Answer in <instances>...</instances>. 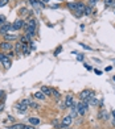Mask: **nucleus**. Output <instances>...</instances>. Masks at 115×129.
I'll list each match as a JSON object with an SVG mask.
<instances>
[{
	"label": "nucleus",
	"mask_w": 115,
	"mask_h": 129,
	"mask_svg": "<svg viewBox=\"0 0 115 129\" xmlns=\"http://www.w3.org/2000/svg\"><path fill=\"white\" fill-rule=\"evenodd\" d=\"M0 63L4 66V69H9L11 64H12V61H11V58H9V55L0 53Z\"/></svg>",
	"instance_id": "nucleus-1"
},
{
	"label": "nucleus",
	"mask_w": 115,
	"mask_h": 129,
	"mask_svg": "<svg viewBox=\"0 0 115 129\" xmlns=\"http://www.w3.org/2000/svg\"><path fill=\"white\" fill-rule=\"evenodd\" d=\"M87 103L86 101H80L77 104V112H78V115H81V116H83V115H86V112H87Z\"/></svg>",
	"instance_id": "nucleus-2"
},
{
	"label": "nucleus",
	"mask_w": 115,
	"mask_h": 129,
	"mask_svg": "<svg viewBox=\"0 0 115 129\" xmlns=\"http://www.w3.org/2000/svg\"><path fill=\"white\" fill-rule=\"evenodd\" d=\"M94 96V92H93V90H83L81 93H80V99L82 101H86L87 99H90V98H93Z\"/></svg>",
	"instance_id": "nucleus-3"
},
{
	"label": "nucleus",
	"mask_w": 115,
	"mask_h": 129,
	"mask_svg": "<svg viewBox=\"0 0 115 129\" xmlns=\"http://www.w3.org/2000/svg\"><path fill=\"white\" fill-rule=\"evenodd\" d=\"M85 9H86V5L83 4V3H81V1H77V8H75V16L77 17H80V16L83 15V12H85Z\"/></svg>",
	"instance_id": "nucleus-4"
},
{
	"label": "nucleus",
	"mask_w": 115,
	"mask_h": 129,
	"mask_svg": "<svg viewBox=\"0 0 115 129\" xmlns=\"http://www.w3.org/2000/svg\"><path fill=\"white\" fill-rule=\"evenodd\" d=\"M0 49H1L3 51H11L12 49H13V44L8 42V41H3V42L0 44Z\"/></svg>",
	"instance_id": "nucleus-5"
},
{
	"label": "nucleus",
	"mask_w": 115,
	"mask_h": 129,
	"mask_svg": "<svg viewBox=\"0 0 115 129\" xmlns=\"http://www.w3.org/2000/svg\"><path fill=\"white\" fill-rule=\"evenodd\" d=\"M9 30H13V29H12V25L9 24V22H5L4 25L0 27V34H3V36L7 34V33H9Z\"/></svg>",
	"instance_id": "nucleus-6"
},
{
	"label": "nucleus",
	"mask_w": 115,
	"mask_h": 129,
	"mask_svg": "<svg viewBox=\"0 0 115 129\" xmlns=\"http://www.w3.org/2000/svg\"><path fill=\"white\" fill-rule=\"evenodd\" d=\"M71 121H73V117H71L70 115H69V116H65V117L62 119V122H61L60 128H66V127H69V125L71 124Z\"/></svg>",
	"instance_id": "nucleus-7"
},
{
	"label": "nucleus",
	"mask_w": 115,
	"mask_h": 129,
	"mask_svg": "<svg viewBox=\"0 0 115 129\" xmlns=\"http://www.w3.org/2000/svg\"><path fill=\"white\" fill-rule=\"evenodd\" d=\"M24 21L21 20V18H17V20H16L13 24H12V29H13V30H19V29H21V28H24Z\"/></svg>",
	"instance_id": "nucleus-8"
},
{
	"label": "nucleus",
	"mask_w": 115,
	"mask_h": 129,
	"mask_svg": "<svg viewBox=\"0 0 115 129\" xmlns=\"http://www.w3.org/2000/svg\"><path fill=\"white\" fill-rule=\"evenodd\" d=\"M21 53H23V54H25V55H29V54H31V49H29V44H23Z\"/></svg>",
	"instance_id": "nucleus-9"
},
{
	"label": "nucleus",
	"mask_w": 115,
	"mask_h": 129,
	"mask_svg": "<svg viewBox=\"0 0 115 129\" xmlns=\"http://www.w3.org/2000/svg\"><path fill=\"white\" fill-rule=\"evenodd\" d=\"M16 109H17L19 112H21V113H24V112H27L28 105H25V104H23V103H20V104L16 105Z\"/></svg>",
	"instance_id": "nucleus-10"
},
{
	"label": "nucleus",
	"mask_w": 115,
	"mask_h": 129,
	"mask_svg": "<svg viewBox=\"0 0 115 129\" xmlns=\"http://www.w3.org/2000/svg\"><path fill=\"white\" fill-rule=\"evenodd\" d=\"M33 96H34L36 99H37V100H44V99H45V96H46V95H45V93L42 92V91H38V92H36Z\"/></svg>",
	"instance_id": "nucleus-11"
},
{
	"label": "nucleus",
	"mask_w": 115,
	"mask_h": 129,
	"mask_svg": "<svg viewBox=\"0 0 115 129\" xmlns=\"http://www.w3.org/2000/svg\"><path fill=\"white\" fill-rule=\"evenodd\" d=\"M28 121H29V124H31V125H38V124H40V119H38V117H29Z\"/></svg>",
	"instance_id": "nucleus-12"
},
{
	"label": "nucleus",
	"mask_w": 115,
	"mask_h": 129,
	"mask_svg": "<svg viewBox=\"0 0 115 129\" xmlns=\"http://www.w3.org/2000/svg\"><path fill=\"white\" fill-rule=\"evenodd\" d=\"M41 91L45 93L46 96H49V95H52V88H49L48 86H42L41 87Z\"/></svg>",
	"instance_id": "nucleus-13"
},
{
	"label": "nucleus",
	"mask_w": 115,
	"mask_h": 129,
	"mask_svg": "<svg viewBox=\"0 0 115 129\" xmlns=\"http://www.w3.org/2000/svg\"><path fill=\"white\" fill-rule=\"evenodd\" d=\"M4 40L5 41H8V42H9V41H13V40H17V37H16V36H13V34H4Z\"/></svg>",
	"instance_id": "nucleus-14"
},
{
	"label": "nucleus",
	"mask_w": 115,
	"mask_h": 129,
	"mask_svg": "<svg viewBox=\"0 0 115 129\" xmlns=\"http://www.w3.org/2000/svg\"><path fill=\"white\" fill-rule=\"evenodd\" d=\"M68 8L70 9L71 12H74V11H75V8H77V1H74V3L69 1V3H68Z\"/></svg>",
	"instance_id": "nucleus-15"
},
{
	"label": "nucleus",
	"mask_w": 115,
	"mask_h": 129,
	"mask_svg": "<svg viewBox=\"0 0 115 129\" xmlns=\"http://www.w3.org/2000/svg\"><path fill=\"white\" fill-rule=\"evenodd\" d=\"M98 119H101V120H103V119L106 120V119H107V113L103 111V109H101V111H99V113H98Z\"/></svg>",
	"instance_id": "nucleus-16"
},
{
	"label": "nucleus",
	"mask_w": 115,
	"mask_h": 129,
	"mask_svg": "<svg viewBox=\"0 0 115 129\" xmlns=\"http://www.w3.org/2000/svg\"><path fill=\"white\" fill-rule=\"evenodd\" d=\"M21 49H23V44H21V42L16 44V46H15V51H16V54H20V53H21Z\"/></svg>",
	"instance_id": "nucleus-17"
},
{
	"label": "nucleus",
	"mask_w": 115,
	"mask_h": 129,
	"mask_svg": "<svg viewBox=\"0 0 115 129\" xmlns=\"http://www.w3.org/2000/svg\"><path fill=\"white\" fill-rule=\"evenodd\" d=\"M52 95L54 96V99H57V100H60V98H61V93L57 91V90H52Z\"/></svg>",
	"instance_id": "nucleus-18"
},
{
	"label": "nucleus",
	"mask_w": 115,
	"mask_h": 129,
	"mask_svg": "<svg viewBox=\"0 0 115 129\" xmlns=\"http://www.w3.org/2000/svg\"><path fill=\"white\" fill-rule=\"evenodd\" d=\"M83 13L86 15V16L91 15V13H93V7H90V5H89V7H86V9H85V12H83Z\"/></svg>",
	"instance_id": "nucleus-19"
},
{
	"label": "nucleus",
	"mask_w": 115,
	"mask_h": 129,
	"mask_svg": "<svg viewBox=\"0 0 115 129\" xmlns=\"http://www.w3.org/2000/svg\"><path fill=\"white\" fill-rule=\"evenodd\" d=\"M11 129H24V124H13L12 127H9Z\"/></svg>",
	"instance_id": "nucleus-20"
},
{
	"label": "nucleus",
	"mask_w": 115,
	"mask_h": 129,
	"mask_svg": "<svg viewBox=\"0 0 115 129\" xmlns=\"http://www.w3.org/2000/svg\"><path fill=\"white\" fill-rule=\"evenodd\" d=\"M20 42L21 44H29V38L27 36H21L20 37Z\"/></svg>",
	"instance_id": "nucleus-21"
},
{
	"label": "nucleus",
	"mask_w": 115,
	"mask_h": 129,
	"mask_svg": "<svg viewBox=\"0 0 115 129\" xmlns=\"http://www.w3.org/2000/svg\"><path fill=\"white\" fill-rule=\"evenodd\" d=\"M5 22H7V17H5V16H3V15H0V27H1V25H4Z\"/></svg>",
	"instance_id": "nucleus-22"
},
{
	"label": "nucleus",
	"mask_w": 115,
	"mask_h": 129,
	"mask_svg": "<svg viewBox=\"0 0 115 129\" xmlns=\"http://www.w3.org/2000/svg\"><path fill=\"white\" fill-rule=\"evenodd\" d=\"M23 104H25V105H28V107H31V104H32V100L31 99H24V100H21Z\"/></svg>",
	"instance_id": "nucleus-23"
},
{
	"label": "nucleus",
	"mask_w": 115,
	"mask_h": 129,
	"mask_svg": "<svg viewBox=\"0 0 115 129\" xmlns=\"http://www.w3.org/2000/svg\"><path fill=\"white\" fill-rule=\"evenodd\" d=\"M61 51H62V46H58V47H57V49H56V50H54L53 55H54V57H57V55H58V54H60V53H61Z\"/></svg>",
	"instance_id": "nucleus-24"
},
{
	"label": "nucleus",
	"mask_w": 115,
	"mask_h": 129,
	"mask_svg": "<svg viewBox=\"0 0 115 129\" xmlns=\"http://www.w3.org/2000/svg\"><path fill=\"white\" fill-rule=\"evenodd\" d=\"M82 47H83V49H86V50H93V47L91 46H89V45H86V44H80Z\"/></svg>",
	"instance_id": "nucleus-25"
},
{
	"label": "nucleus",
	"mask_w": 115,
	"mask_h": 129,
	"mask_svg": "<svg viewBox=\"0 0 115 129\" xmlns=\"http://www.w3.org/2000/svg\"><path fill=\"white\" fill-rule=\"evenodd\" d=\"M97 3H98V0H89V5H90V7L97 5Z\"/></svg>",
	"instance_id": "nucleus-26"
},
{
	"label": "nucleus",
	"mask_w": 115,
	"mask_h": 129,
	"mask_svg": "<svg viewBox=\"0 0 115 129\" xmlns=\"http://www.w3.org/2000/svg\"><path fill=\"white\" fill-rule=\"evenodd\" d=\"M7 4H8V0H0V8L7 5Z\"/></svg>",
	"instance_id": "nucleus-27"
},
{
	"label": "nucleus",
	"mask_w": 115,
	"mask_h": 129,
	"mask_svg": "<svg viewBox=\"0 0 115 129\" xmlns=\"http://www.w3.org/2000/svg\"><path fill=\"white\" fill-rule=\"evenodd\" d=\"M24 129H34V125H24Z\"/></svg>",
	"instance_id": "nucleus-28"
},
{
	"label": "nucleus",
	"mask_w": 115,
	"mask_h": 129,
	"mask_svg": "<svg viewBox=\"0 0 115 129\" xmlns=\"http://www.w3.org/2000/svg\"><path fill=\"white\" fill-rule=\"evenodd\" d=\"M77 58H78V61H82V59H83V55H82V54H78V53H77Z\"/></svg>",
	"instance_id": "nucleus-29"
},
{
	"label": "nucleus",
	"mask_w": 115,
	"mask_h": 129,
	"mask_svg": "<svg viewBox=\"0 0 115 129\" xmlns=\"http://www.w3.org/2000/svg\"><path fill=\"white\" fill-rule=\"evenodd\" d=\"M21 13H23V15H27V13H28V9H25V8H21Z\"/></svg>",
	"instance_id": "nucleus-30"
},
{
	"label": "nucleus",
	"mask_w": 115,
	"mask_h": 129,
	"mask_svg": "<svg viewBox=\"0 0 115 129\" xmlns=\"http://www.w3.org/2000/svg\"><path fill=\"white\" fill-rule=\"evenodd\" d=\"M31 105H32V107H33L34 109H37V108H38V104H36V103H33V101H32V104H31Z\"/></svg>",
	"instance_id": "nucleus-31"
},
{
	"label": "nucleus",
	"mask_w": 115,
	"mask_h": 129,
	"mask_svg": "<svg viewBox=\"0 0 115 129\" xmlns=\"http://www.w3.org/2000/svg\"><path fill=\"white\" fill-rule=\"evenodd\" d=\"M94 73H95V74H98V75H101V74H102L101 70H94Z\"/></svg>",
	"instance_id": "nucleus-32"
},
{
	"label": "nucleus",
	"mask_w": 115,
	"mask_h": 129,
	"mask_svg": "<svg viewBox=\"0 0 115 129\" xmlns=\"http://www.w3.org/2000/svg\"><path fill=\"white\" fill-rule=\"evenodd\" d=\"M104 3H106V4H111V3H113V0H104Z\"/></svg>",
	"instance_id": "nucleus-33"
},
{
	"label": "nucleus",
	"mask_w": 115,
	"mask_h": 129,
	"mask_svg": "<svg viewBox=\"0 0 115 129\" xmlns=\"http://www.w3.org/2000/svg\"><path fill=\"white\" fill-rule=\"evenodd\" d=\"M40 1H42V3H44V4H46V3H49V1H50V0H40Z\"/></svg>",
	"instance_id": "nucleus-34"
},
{
	"label": "nucleus",
	"mask_w": 115,
	"mask_h": 129,
	"mask_svg": "<svg viewBox=\"0 0 115 129\" xmlns=\"http://www.w3.org/2000/svg\"><path fill=\"white\" fill-rule=\"evenodd\" d=\"M3 109H4V104H0V112H1Z\"/></svg>",
	"instance_id": "nucleus-35"
},
{
	"label": "nucleus",
	"mask_w": 115,
	"mask_h": 129,
	"mask_svg": "<svg viewBox=\"0 0 115 129\" xmlns=\"http://www.w3.org/2000/svg\"><path fill=\"white\" fill-rule=\"evenodd\" d=\"M113 116H114V119H115V109L113 111Z\"/></svg>",
	"instance_id": "nucleus-36"
},
{
	"label": "nucleus",
	"mask_w": 115,
	"mask_h": 129,
	"mask_svg": "<svg viewBox=\"0 0 115 129\" xmlns=\"http://www.w3.org/2000/svg\"><path fill=\"white\" fill-rule=\"evenodd\" d=\"M113 125H115V119H114V120H113Z\"/></svg>",
	"instance_id": "nucleus-37"
},
{
	"label": "nucleus",
	"mask_w": 115,
	"mask_h": 129,
	"mask_svg": "<svg viewBox=\"0 0 115 129\" xmlns=\"http://www.w3.org/2000/svg\"><path fill=\"white\" fill-rule=\"evenodd\" d=\"M114 82H115V76H114Z\"/></svg>",
	"instance_id": "nucleus-38"
},
{
	"label": "nucleus",
	"mask_w": 115,
	"mask_h": 129,
	"mask_svg": "<svg viewBox=\"0 0 115 129\" xmlns=\"http://www.w3.org/2000/svg\"><path fill=\"white\" fill-rule=\"evenodd\" d=\"M61 1H64V0H61Z\"/></svg>",
	"instance_id": "nucleus-39"
}]
</instances>
